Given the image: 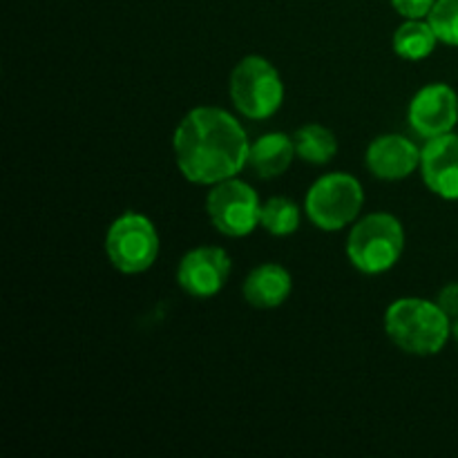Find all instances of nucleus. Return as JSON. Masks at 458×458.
Instances as JSON below:
<instances>
[{
  "instance_id": "nucleus-6",
  "label": "nucleus",
  "mask_w": 458,
  "mask_h": 458,
  "mask_svg": "<svg viewBox=\"0 0 458 458\" xmlns=\"http://www.w3.org/2000/svg\"><path fill=\"white\" fill-rule=\"evenodd\" d=\"M161 240L150 217L141 213L119 215L106 233V255L123 276H139L155 267Z\"/></svg>"
},
{
  "instance_id": "nucleus-4",
  "label": "nucleus",
  "mask_w": 458,
  "mask_h": 458,
  "mask_svg": "<svg viewBox=\"0 0 458 458\" xmlns=\"http://www.w3.org/2000/svg\"><path fill=\"white\" fill-rule=\"evenodd\" d=\"M228 97L244 119L267 121L276 116L284 103V83L268 58L249 54L233 67Z\"/></svg>"
},
{
  "instance_id": "nucleus-2",
  "label": "nucleus",
  "mask_w": 458,
  "mask_h": 458,
  "mask_svg": "<svg viewBox=\"0 0 458 458\" xmlns=\"http://www.w3.org/2000/svg\"><path fill=\"white\" fill-rule=\"evenodd\" d=\"M385 334L407 356H437L452 338V318L423 298H401L385 311Z\"/></svg>"
},
{
  "instance_id": "nucleus-18",
  "label": "nucleus",
  "mask_w": 458,
  "mask_h": 458,
  "mask_svg": "<svg viewBox=\"0 0 458 458\" xmlns=\"http://www.w3.org/2000/svg\"><path fill=\"white\" fill-rule=\"evenodd\" d=\"M389 3L405 21H411V18H428L437 0H389Z\"/></svg>"
},
{
  "instance_id": "nucleus-14",
  "label": "nucleus",
  "mask_w": 458,
  "mask_h": 458,
  "mask_svg": "<svg viewBox=\"0 0 458 458\" xmlns=\"http://www.w3.org/2000/svg\"><path fill=\"white\" fill-rule=\"evenodd\" d=\"M437 43H441V40H438L437 31L432 30L429 21H425V18L405 21L398 27L392 38V47L396 52V56L411 63L432 56L434 49H437Z\"/></svg>"
},
{
  "instance_id": "nucleus-8",
  "label": "nucleus",
  "mask_w": 458,
  "mask_h": 458,
  "mask_svg": "<svg viewBox=\"0 0 458 458\" xmlns=\"http://www.w3.org/2000/svg\"><path fill=\"white\" fill-rule=\"evenodd\" d=\"M231 271L233 259L222 246H197L179 262L177 284L191 298L208 300L222 293Z\"/></svg>"
},
{
  "instance_id": "nucleus-13",
  "label": "nucleus",
  "mask_w": 458,
  "mask_h": 458,
  "mask_svg": "<svg viewBox=\"0 0 458 458\" xmlns=\"http://www.w3.org/2000/svg\"><path fill=\"white\" fill-rule=\"evenodd\" d=\"M293 137L284 132H267L250 143L249 165L262 179H277L291 168L295 159Z\"/></svg>"
},
{
  "instance_id": "nucleus-3",
  "label": "nucleus",
  "mask_w": 458,
  "mask_h": 458,
  "mask_svg": "<svg viewBox=\"0 0 458 458\" xmlns=\"http://www.w3.org/2000/svg\"><path fill=\"white\" fill-rule=\"evenodd\" d=\"M405 250V228L389 213H369L352 224L347 235V259L362 276L392 271Z\"/></svg>"
},
{
  "instance_id": "nucleus-15",
  "label": "nucleus",
  "mask_w": 458,
  "mask_h": 458,
  "mask_svg": "<svg viewBox=\"0 0 458 458\" xmlns=\"http://www.w3.org/2000/svg\"><path fill=\"white\" fill-rule=\"evenodd\" d=\"M295 155L311 165H327L338 155V139L334 130L320 123H307L293 134Z\"/></svg>"
},
{
  "instance_id": "nucleus-5",
  "label": "nucleus",
  "mask_w": 458,
  "mask_h": 458,
  "mask_svg": "<svg viewBox=\"0 0 458 458\" xmlns=\"http://www.w3.org/2000/svg\"><path fill=\"white\" fill-rule=\"evenodd\" d=\"M362 206V183L349 173L322 174L311 183L304 197V215L322 233H338L352 226L360 217Z\"/></svg>"
},
{
  "instance_id": "nucleus-17",
  "label": "nucleus",
  "mask_w": 458,
  "mask_h": 458,
  "mask_svg": "<svg viewBox=\"0 0 458 458\" xmlns=\"http://www.w3.org/2000/svg\"><path fill=\"white\" fill-rule=\"evenodd\" d=\"M428 21L441 43L458 47V0H437Z\"/></svg>"
},
{
  "instance_id": "nucleus-20",
  "label": "nucleus",
  "mask_w": 458,
  "mask_h": 458,
  "mask_svg": "<svg viewBox=\"0 0 458 458\" xmlns=\"http://www.w3.org/2000/svg\"><path fill=\"white\" fill-rule=\"evenodd\" d=\"M452 338H454L456 344H458V318L454 322H452Z\"/></svg>"
},
{
  "instance_id": "nucleus-11",
  "label": "nucleus",
  "mask_w": 458,
  "mask_h": 458,
  "mask_svg": "<svg viewBox=\"0 0 458 458\" xmlns=\"http://www.w3.org/2000/svg\"><path fill=\"white\" fill-rule=\"evenodd\" d=\"M419 170L429 192L445 201H458V134L429 139L420 152Z\"/></svg>"
},
{
  "instance_id": "nucleus-9",
  "label": "nucleus",
  "mask_w": 458,
  "mask_h": 458,
  "mask_svg": "<svg viewBox=\"0 0 458 458\" xmlns=\"http://www.w3.org/2000/svg\"><path fill=\"white\" fill-rule=\"evenodd\" d=\"M407 123L419 137L437 139L454 132L458 123V94L447 83H429L411 97Z\"/></svg>"
},
{
  "instance_id": "nucleus-16",
  "label": "nucleus",
  "mask_w": 458,
  "mask_h": 458,
  "mask_svg": "<svg viewBox=\"0 0 458 458\" xmlns=\"http://www.w3.org/2000/svg\"><path fill=\"white\" fill-rule=\"evenodd\" d=\"M302 224V208L289 197H271L262 201L259 226L273 237H289L298 233Z\"/></svg>"
},
{
  "instance_id": "nucleus-10",
  "label": "nucleus",
  "mask_w": 458,
  "mask_h": 458,
  "mask_svg": "<svg viewBox=\"0 0 458 458\" xmlns=\"http://www.w3.org/2000/svg\"><path fill=\"white\" fill-rule=\"evenodd\" d=\"M420 152L405 134H380L367 146L365 165L380 182H403L420 168Z\"/></svg>"
},
{
  "instance_id": "nucleus-1",
  "label": "nucleus",
  "mask_w": 458,
  "mask_h": 458,
  "mask_svg": "<svg viewBox=\"0 0 458 458\" xmlns=\"http://www.w3.org/2000/svg\"><path fill=\"white\" fill-rule=\"evenodd\" d=\"M179 173L197 186H215L249 165L250 141L244 125L222 107L199 106L183 114L173 134Z\"/></svg>"
},
{
  "instance_id": "nucleus-12",
  "label": "nucleus",
  "mask_w": 458,
  "mask_h": 458,
  "mask_svg": "<svg viewBox=\"0 0 458 458\" xmlns=\"http://www.w3.org/2000/svg\"><path fill=\"white\" fill-rule=\"evenodd\" d=\"M293 291V277L282 264L264 262L255 267L242 284V295L246 302L255 309H277L291 298Z\"/></svg>"
},
{
  "instance_id": "nucleus-7",
  "label": "nucleus",
  "mask_w": 458,
  "mask_h": 458,
  "mask_svg": "<svg viewBox=\"0 0 458 458\" xmlns=\"http://www.w3.org/2000/svg\"><path fill=\"white\" fill-rule=\"evenodd\" d=\"M206 215L224 237H246L259 226L262 201L250 183L233 177L210 186L206 195Z\"/></svg>"
},
{
  "instance_id": "nucleus-19",
  "label": "nucleus",
  "mask_w": 458,
  "mask_h": 458,
  "mask_svg": "<svg viewBox=\"0 0 458 458\" xmlns=\"http://www.w3.org/2000/svg\"><path fill=\"white\" fill-rule=\"evenodd\" d=\"M437 304L452 318V322L458 318V282H450L443 286L437 295Z\"/></svg>"
}]
</instances>
